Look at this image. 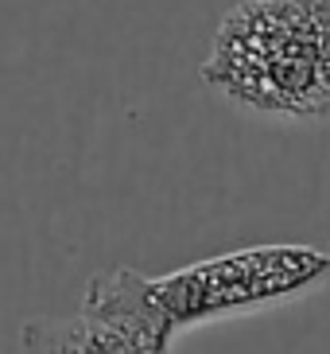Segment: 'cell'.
<instances>
[{
    "label": "cell",
    "mask_w": 330,
    "mask_h": 354,
    "mask_svg": "<svg viewBox=\"0 0 330 354\" xmlns=\"http://www.w3.org/2000/svg\"><path fill=\"white\" fill-rule=\"evenodd\" d=\"M198 78L237 113L330 121V0H241L217 20Z\"/></svg>",
    "instance_id": "6da1fadb"
},
{
    "label": "cell",
    "mask_w": 330,
    "mask_h": 354,
    "mask_svg": "<svg viewBox=\"0 0 330 354\" xmlns=\"http://www.w3.org/2000/svg\"><path fill=\"white\" fill-rule=\"evenodd\" d=\"M330 281V253L300 241L249 245L237 253L206 257L164 277H148L152 300L167 331L183 335L206 323L257 315L295 304Z\"/></svg>",
    "instance_id": "7a4b0ae2"
},
{
    "label": "cell",
    "mask_w": 330,
    "mask_h": 354,
    "mask_svg": "<svg viewBox=\"0 0 330 354\" xmlns=\"http://www.w3.org/2000/svg\"><path fill=\"white\" fill-rule=\"evenodd\" d=\"M20 354H82V335L74 315H39L20 331Z\"/></svg>",
    "instance_id": "3957f363"
},
{
    "label": "cell",
    "mask_w": 330,
    "mask_h": 354,
    "mask_svg": "<svg viewBox=\"0 0 330 354\" xmlns=\"http://www.w3.org/2000/svg\"><path fill=\"white\" fill-rule=\"evenodd\" d=\"M82 354H86V351H82Z\"/></svg>",
    "instance_id": "277c9868"
}]
</instances>
